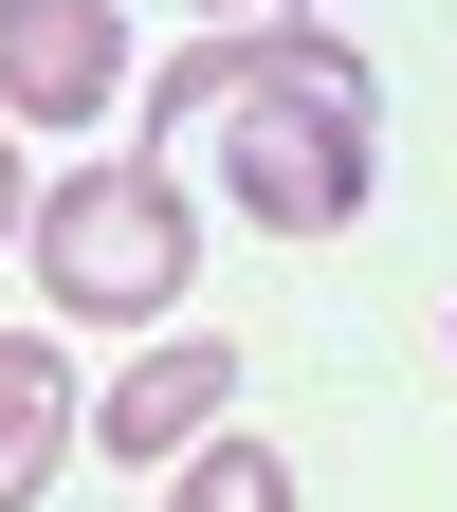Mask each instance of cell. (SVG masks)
Returning <instances> with one entry per match:
<instances>
[{"mask_svg":"<svg viewBox=\"0 0 457 512\" xmlns=\"http://www.w3.org/2000/svg\"><path fill=\"white\" fill-rule=\"evenodd\" d=\"M220 421H238V348H220V330H147V366L92 403V439H110L128 476H147V458H183V439H220Z\"/></svg>","mask_w":457,"mask_h":512,"instance_id":"277c9868","label":"cell"},{"mask_svg":"<svg viewBox=\"0 0 457 512\" xmlns=\"http://www.w3.org/2000/svg\"><path fill=\"white\" fill-rule=\"evenodd\" d=\"M183 275H202V220H183L165 165H74L37 202V293L74 311V330H165Z\"/></svg>","mask_w":457,"mask_h":512,"instance_id":"7a4b0ae2","label":"cell"},{"mask_svg":"<svg viewBox=\"0 0 457 512\" xmlns=\"http://www.w3.org/2000/svg\"><path fill=\"white\" fill-rule=\"evenodd\" d=\"M0 220H37V202H19V147H0Z\"/></svg>","mask_w":457,"mask_h":512,"instance_id":"ba28073f","label":"cell"},{"mask_svg":"<svg viewBox=\"0 0 457 512\" xmlns=\"http://www.w3.org/2000/svg\"><path fill=\"white\" fill-rule=\"evenodd\" d=\"M147 147H202L256 238H348L366 183H384V74L330 19H220L147 92Z\"/></svg>","mask_w":457,"mask_h":512,"instance_id":"6da1fadb","label":"cell"},{"mask_svg":"<svg viewBox=\"0 0 457 512\" xmlns=\"http://www.w3.org/2000/svg\"><path fill=\"white\" fill-rule=\"evenodd\" d=\"M128 92V0H0V110L19 128H92Z\"/></svg>","mask_w":457,"mask_h":512,"instance_id":"3957f363","label":"cell"},{"mask_svg":"<svg viewBox=\"0 0 457 512\" xmlns=\"http://www.w3.org/2000/svg\"><path fill=\"white\" fill-rule=\"evenodd\" d=\"M74 458V366L37 330H0V512H37V476Z\"/></svg>","mask_w":457,"mask_h":512,"instance_id":"5b68a950","label":"cell"},{"mask_svg":"<svg viewBox=\"0 0 457 512\" xmlns=\"http://www.w3.org/2000/svg\"><path fill=\"white\" fill-rule=\"evenodd\" d=\"M165 512H293V458L275 439H183V494Z\"/></svg>","mask_w":457,"mask_h":512,"instance_id":"8992f818","label":"cell"},{"mask_svg":"<svg viewBox=\"0 0 457 512\" xmlns=\"http://www.w3.org/2000/svg\"><path fill=\"white\" fill-rule=\"evenodd\" d=\"M202 19H311V0H202Z\"/></svg>","mask_w":457,"mask_h":512,"instance_id":"52a82bcc","label":"cell"}]
</instances>
